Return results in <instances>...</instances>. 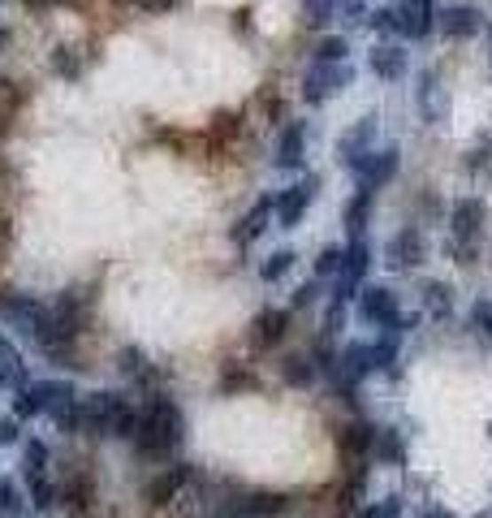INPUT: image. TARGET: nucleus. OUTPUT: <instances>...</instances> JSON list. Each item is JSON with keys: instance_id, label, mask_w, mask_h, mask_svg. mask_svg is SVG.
<instances>
[{"instance_id": "f704fd0d", "label": "nucleus", "mask_w": 492, "mask_h": 518, "mask_svg": "<svg viewBox=\"0 0 492 518\" xmlns=\"http://www.w3.org/2000/svg\"><path fill=\"white\" fill-rule=\"evenodd\" d=\"M52 65H57L61 78H78V61L69 57V48H57V52H52Z\"/></svg>"}, {"instance_id": "412c9836", "label": "nucleus", "mask_w": 492, "mask_h": 518, "mask_svg": "<svg viewBox=\"0 0 492 518\" xmlns=\"http://www.w3.org/2000/svg\"><path fill=\"white\" fill-rule=\"evenodd\" d=\"M371 134H376V126H371V122H359V126H355L350 134H346V138H341V156H346V164H355V161H359V147L367 152Z\"/></svg>"}, {"instance_id": "a19ab883", "label": "nucleus", "mask_w": 492, "mask_h": 518, "mask_svg": "<svg viewBox=\"0 0 492 518\" xmlns=\"http://www.w3.org/2000/svg\"><path fill=\"white\" fill-rule=\"evenodd\" d=\"M424 518H454V514H449V510H427Z\"/></svg>"}, {"instance_id": "393cba45", "label": "nucleus", "mask_w": 492, "mask_h": 518, "mask_svg": "<svg viewBox=\"0 0 492 518\" xmlns=\"http://www.w3.org/2000/svg\"><path fill=\"white\" fill-rule=\"evenodd\" d=\"M332 4H337V0H302V22H307V27H324Z\"/></svg>"}, {"instance_id": "f8f14e48", "label": "nucleus", "mask_w": 492, "mask_h": 518, "mask_svg": "<svg viewBox=\"0 0 492 518\" xmlns=\"http://www.w3.org/2000/svg\"><path fill=\"white\" fill-rule=\"evenodd\" d=\"M389 263H394V268H415V263H424V238H419V229H402L394 242H389Z\"/></svg>"}, {"instance_id": "f257e3e1", "label": "nucleus", "mask_w": 492, "mask_h": 518, "mask_svg": "<svg viewBox=\"0 0 492 518\" xmlns=\"http://www.w3.org/2000/svg\"><path fill=\"white\" fill-rule=\"evenodd\" d=\"M182 436H186V420H182V411L173 406V397H164V393H152L147 397V406H143V415H138V428H134V445L143 458H168V453L182 445Z\"/></svg>"}, {"instance_id": "79ce46f5", "label": "nucleus", "mask_w": 492, "mask_h": 518, "mask_svg": "<svg viewBox=\"0 0 492 518\" xmlns=\"http://www.w3.org/2000/svg\"><path fill=\"white\" fill-rule=\"evenodd\" d=\"M0 385H9V372H4V367H0Z\"/></svg>"}, {"instance_id": "58836bf2", "label": "nucleus", "mask_w": 492, "mask_h": 518, "mask_svg": "<svg viewBox=\"0 0 492 518\" xmlns=\"http://www.w3.org/2000/svg\"><path fill=\"white\" fill-rule=\"evenodd\" d=\"M316 298V286H302V290H294V307H307Z\"/></svg>"}, {"instance_id": "5701e85b", "label": "nucleus", "mask_w": 492, "mask_h": 518, "mask_svg": "<svg viewBox=\"0 0 492 518\" xmlns=\"http://www.w3.org/2000/svg\"><path fill=\"white\" fill-rule=\"evenodd\" d=\"M341 259H346L341 247H324L316 259V277H341Z\"/></svg>"}, {"instance_id": "a211bd4d", "label": "nucleus", "mask_w": 492, "mask_h": 518, "mask_svg": "<svg viewBox=\"0 0 492 518\" xmlns=\"http://www.w3.org/2000/svg\"><path fill=\"white\" fill-rule=\"evenodd\" d=\"M341 372H346V385H355V381H363L367 372H376L371 346H350V350L341 355Z\"/></svg>"}, {"instance_id": "c756f323", "label": "nucleus", "mask_w": 492, "mask_h": 518, "mask_svg": "<svg viewBox=\"0 0 492 518\" xmlns=\"http://www.w3.org/2000/svg\"><path fill=\"white\" fill-rule=\"evenodd\" d=\"M22 510V501H18V484L13 480H0V518H13Z\"/></svg>"}, {"instance_id": "6ab92c4d", "label": "nucleus", "mask_w": 492, "mask_h": 518, "mask_svg": "<svg viewBox=\"0 0 492 518\" xmlns=\"http://www.w3.org/2000/svg\"><path fill=\"white\" fill-rule=\"evenodd\" d=\"M402 69H406L402 48H389V43L371 48V74H380V78H402Z\"/></svg>"}, {"instance_id": "2eb2a0df", "label": "nucleus", "mask_w": 492, "mask_h": 518, "mask_svg": "<svg viewBox=\"0 0 492 518\" xmlns=\"http://www.w3.org/2000/svg\"><path fill=\"white\" fill-rule=\"evenodd\" d=\"M302 152H307V126H302V122H294V126L281 134L277 164H281V169H298V164H302Z\"/></svg>"}, {"instance_id": "c9c22d12", "label": "nucleus", "mask_w": 492, "mask_h": 518, "mask_svg": "<svg viewBox=\"0 0 492 518\" xmlns=\"http://www.w3.org/2000/svg\"><path fill=\"white\" fill-rule=\"evenodd\" d=\"M397 510H402V501H380V506H367V510H359V518H397Z\"/></svg>"}, {"instance_id": "39448f33", "label": "nucleus", "mask_w": 492, "mask_h": 518, "mask_svg": "<svg viewBox=\"0 0 492 518\" xmlns=\"http://www.w3.org/2000/svg\"><path fill=\"white\" fill-rule=\"evenodd\" d=\"M359 316L363 320H371V324H385L389 333H394L397 324V294H389L385 286H376V290H363L359 298Z\"/></svg>"}, {"instance_id": "20e7f679", "label": "nucleus", "mask_w": 492, "mask_h": 518, "mask_svg": "<svg viewBox=\"0 0 492 518\" xmlns=\"http://www.w3.org/2000/svg\"><path fill=\"white\" fill-rule=\"evenodd\" d=\"M350 169L363 177V186H359L363 194L380 191V186H385V182L397 173V147H389V152H376V156H363V161H355Z\"/></svg>"}, {"instance_id": "9d476101", "label": "nucleus", "mask_w": 492, "mask_h": 518, "mask_svg": "<svg viewBox=\"0 0 492 518\" xmlns=\"http://www.w3.org/2000/svg\"><path fill=\"white\" fill-rule=\"evenodd\" d=\"M367 263H371L367 247H363V242H350V247H346V259H341V294H337V302H346V298L355 294V286H359L363 272H367Z\"/></svg>"}, {"instance_id": "bb28decb", "label": "nucleus", "mask_w": 492, "mask_h": 518, "mask_svg": "<svg viewBox=\"0 0 492 518\" xmlns=\"http://www.w3.org/2000/svg\"><path fill=\"white\" fill-rule=\"evenodd\" d=\"M285 381L298 388H307L311 381H316V372H311V363L307 358H285Z\"/></svg>"}, {"instance_id": "f3484780", "label": "nucleus", "mask_w": 492, "mask_h": 518, "mask_svg": "<svg viewBox=\"0 0 492 518\" xmlns=\"http://www.w3.org/2000/svg\"><path fill=\"white\" fill-rule=\"evenodd\" d=\"M272 208H277L272 199H260V203H255V208H251V212L238 221V229H233V242H251V238H260L263 229H268V212H272Z\"/></svg>"}, {"instance_id": "c85d7f7f", "label": "nucleus", "mask_w": 492, "mask_h": 518, "mask_svg": "<svg viewBox=\"0 0 492 518\" xmlns=\"http://www.w3.org/2000/svg\"><path fill=\"white\" fill-rule=\"evenodd\" d=\"M27 480H31V497H35V506H39V510H48V506L57 501V488L48 484V475H27Z\"/></svg>"}, {"instance_id": "72a5a7b5", "label": "nucleus", "mask_w": 492, "mask_h": 518, "mask_svg": "<svg viewBox=\"0 0 492 518\" xmlns=\"http://www.w3.org/2000/svg\"><path fill=\"white\" fill-rule=\"evenodd\" d=\"M221 388H225V393H233V388H255V376H246L242 367H230V372L221 376Z\"/></svg>"}, {"instance_id": "c03bdc74", "label": "nucleus", "mask_w": 492, "mask_h": 518, "mask_svg": "<svg viewBox=\"0 0 492 518\" xmlns=\"http://www.w3.org/2000/svg\"><path fill=\"white\" fill-rule=\"evenodd\" d=\"M488 432H492V428H488Z\"/></svg>"}, {"instance_id": "1a4fd4ad", "label": "nucleus", "mask_w": 492, "mask_h": 518, "mask_svg": "<svg viewBox=\"0 0 492 518\" xmlns=\"http://www.w3.org/2000/svg\"><path fill=\"white\" fill-rule=\"evenodd\" d=\"M191 475H195L191 467H168V471H160V475L147 484V501H152V506H168L182 488L191 484Z\"/></svg>"}, {"instance_id": "6e6552de", "label": "nucleus", "mask_w": 492, "mask_h": 518, "mask_svg": "<svg viewBox=\"0 0 492 518\" xmlns=\"http://www.w3.org/2000/svg\"><path fill=\"white\" fill-rule=\"evenodd\" d=\"M449 225H454V238H458V242H475L480 229H484V203H480V199H462V203H454Z\"/></svg>"}, {"instance_id": "cd10ccee", "label": "nucleus", "mask_w": 492, "mask_h": 518, "mask_svg": "<svg viewBox=\"0 0 492 518\" xmlns=\"http://www.w3.org/2000/svg\"><path fill=\"white\" fill-rule=\"evenodd\" d=\"M341 57H346V39L332 35V39H320V43H316V61L320 65H337Z\"/></svg>"}, {"instance_id": "0eeeda50", "label": "nucleus", "mask_w": 492, "mask_h": 518, "mask_svg": "<svg viewBox=\"0 0 492 518\" xmlns=\"http://www.w3.org/2000/svg\"><path fill=\"white\" fill-rule=\"evenodd\" d=\"M316 199V177H307V182H298V186H290V191L277 199V212H281V225L294 229L298 221H302V212H307V203Z\"/></svg>"}, {"instance_id": "9b49d317", "label": "nucleus", "mask_w": 492, "mask_h": 518, "mask_svg": "<svg viewBox=\"0 0 492 518\" xmlns=\"http://www.w3.org/2000/svg\"><path fill=\"white\" fill-rule=\"evenodd\" d=\"M346 78H350L346 69H328V65H320V69H311V74H307V82H302V99H307V104H320V99L332 96Z\"/></svg>"}, {"instance_id": "4c0bfd02", "label": "nucleus", "mask_w": 492, "mask_h": 518, "mask_svg": "<svg viewBox=\"0 0 492 518\" xmlns=\"http://www.w3.org/2000/svg\"><path fill=\"white\" fill-rule=\"evenodd\" d=\"M471 320H475V328H484V333H492V302H475V311H471Z\"/></svg>"}, {"instance_id": "b1692460", "label": "nucleus", "mask_w": 492, "mask_h": 518, "mask_svg": "<svg viewBox=\"0 0 492 518\" xmlns=\"http://www.w3.org/2000/svg\"><path fill=\"white\" fill-rule=\"evenodd\" d=\"M367 212H371V203H367V194H355V199H350V208H346V229H350V233H359L363 225H367Z\"/></svg>"}, {"instance_id": "7c9ffc66", "label": "nucleus", "mask_w": 492, "mask_h": 518, "mask_svg": "<svg viewBox=\"0 0 492 518\" xmlns=\"http://www.w3.org/2000/svg\"><path fill=\"white\" fill-rule=\"evenodd\" d=\"M39 411H43V406H39V393H35V388H27V393L13 397V415H18V420H31Z\"/></svg>"}, {"instance_id": "4be33fe9", "label": "nucleus", "mask_w": 492, "mask_h": 518, "mask_svg": "<svg viewBox=\"0 0 492 518\" xmlns=\"http://www.w3.org/2000/svg\"><path fill=\"white\" fill-rule=\"evenodd\" d=\"M371 450L380 453L385 462H402V441H397L394 428H376V445Z\"/></svg>"}, {"instance_id": "4468645a", "label": "nucleus", "mask_w": 492, "mask_h": 518, "mask_svg": "<svg viewBox=\"0 0 492 518\" xmlns=\"http://www.w3.org/2000/svg\"><path fill=\"white\" fill-rule=\"evenodd\" d=\"M290 333V311H260V320L251 328V337H255V346H277L281 337Z\"/></svg>"}, {"instance_id": "423d86ee", "label": "nucleus", "mask_w": 492, "mask_h": 518, "mask_svg": "<svg viewBox=\"0 0 492 518\" xmlns=\"http://www.w3.org/2000/svg\"><path fill=\"white\" fill-rule=\"evenodd\" d=\"M0 316L9 324H18V328H27V333H35L39 320H43V302L31 298V294H0Z\"/></svg>"}, {"instance_id": "aec40b11", "label": "nucleus", "mask_w": 492, "mask_h": 518, "mask_svg": "<svg viewBox=\"0 0 492 518\" xmlns=\"http://www.w3.org/2000/svg\"><path fill=\"white\" fill-rule=\"evenodd\" d=\"M424 307L436 316V320H445L449 311H454V298H449V286L445 281H432V286H424Z\"/></svg>"}, {"instance_id": "ddd939ff", "label": "nucleus", "mask_w": 492, "mask_h": 518, "mask_svg": "<svg viewBox=\"0 0 492 518\" xmlns=\"http://www.w3.org/2000/svg\"><path fill=\"white\" fill-rule=\"evenodd\" d=\"M441 31L449 35V39H471V35L480 31V9H471V4L445 9V13H441Z\"/></svg>"}, {"instance_id": "ea45409f", "label": "nucleus", "mask_w": 492, "mask_h": 518, "mask_svg": "<svg viewBox=\"0 0 492 518\" xmlns=\"http://www.w3.org/2000/svg\"><path fill=\"white\" fill-rule=\"evenodd\" d=\"M359 13H363V0H346V18H350V22H363Z\"/></svg>"}, {"instance_id": "473e14b6", "label": "nucleus", "mask_w": 492, "mask_h": 518, "mask_svg": "<svg viewBox=\"0 0 492 518\" xmlns=\"http://www.w3.org/2000/svg\"><path fill=\"white\" fill-rule=\"evenodd\" d=\"M43 467H48V450L39 441H31L27 445V475H43Z\"/></svg>"}, {"instance_id": "7ed1b4c3", "label": "nucleus", "mask_w": 492, "mask_h": 518, "mask_svg": "<svg viewBox=\"0 0 492 518\" xmlns=\"http://www.w3.org/2000/svg\"><path fill=\"white\" fill-rule=\"evenodd\" d=\"M117 393H91L78 402V432L87 436H108V415H113Z\"/></svg>"}, {"instance_id": "a878e982", "label": "nucleus", "mask_w": 492, "mask_h": 518, "mask_svg": "<svg viewBox=\"0 0 492 518\" xmlns=\"http://www.w3.org/2000/svg\"><path fill=\"white\" fill-rule=\"evenodd\" d=\"M290 263H294V255H290V251H277V255H268V263L260 268V277H263V281H281V277L290 272Z\"/></svg>"}, {"instance_id": "2f4dec72", "label": "nucleus", "mask_w": 492, "mask_h": 518, "mask_svg": "<svg viewBox=\"0 0 492 518\" xmlns=\"http://www.w3.org/2000/svg\"><path fill=\"white\" fill-rule=\"evenodd\" d=\"M371 358H376V367H394V358H397V337L394 333H389L385 341L371 346Z\"/></svg>"}, {"instance_id": "f03ea898", "label": "nucleus", "mask_w": 492, "mask_h": 518, "mask_svg": "<svg viewBox=\"0 0 492 518\" xmlns=\"http://www.w3.org/2000/svg\"><path fill=\"white\" fill-rule=\"evenodd\" d=\"M285 506H290V497H281V492H242V497H233V501H221V518H277L285 514Z\"/></svg>"}, {"instance_id": "dca6fc26", "label": "nucleus", "mask_w": 492, "mask_h": 518, "mask_svg": "<svg viewBox=\"0 0 492 518\" xmlns=\"http://www.w3.org/2000/svg\"><path fill=\"white\" fill-rule=\"evenodd\" d=\"M337 441H341V453H346V458H363V453L376 445V428H371V423H350V428H341Z\"/></svg>"}, {"instance_id": "e433bc0d", "label": "nucleus", "mask_w": 492, "mask_h": 518, "mask_svg": "<svg viewBox=\"0 0 492 518\" xmlns=\"http://www.w3.org/2000/svg\"><path fill=\"white\" fill-rule=\"evenodd\" d=\"M22 436V420L18 415H9V420H0V445H13Z\"/></svg>"}, {"instance_id": "37998d69", "label": "nucleus", "mask_w": 492, "mask_h": 518, "mask_svg": "<svg viewBox=\"0 0 492 518\" xmlns=\"http://www.w3.org/2000/svg\"><path fill=\"white\" fill-rule=\"evenodd\" d=\"M0 355H4V337H0Z\"/></svg>"}]
</instances>
